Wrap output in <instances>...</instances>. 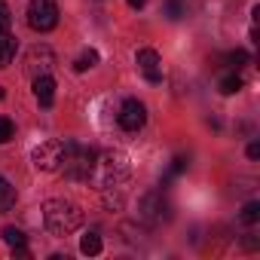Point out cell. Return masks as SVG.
Returning a JSON list of instances; mask_svg holds the SVG:
<instances>
[{
  "instance_id": "6da1fadb",
  "label": "cell",
  "mask_w": 260,
  "mask_h": 260,
  "mask_svg": "<svg viewBox=\"0 0 260 260\" xmlns=\"http://www.w3.org/2000/svg\"><path fill=\"white\" fill-rule=\"evenodd\" d=\"M43 223L52 236H71L83 226V211L71 199H46L43 202Z\"/></svg>"
},
{
  "instance_id": "7a4b0ae2",
  "label": "cell",
  "mask_w": 260,
  "mask_h": 260,
  "mask_svg": "<svg viewBox=\"0 0 260 260\" xmlns=\"http://www.w3.org/2000/svg\"><path fill=\"white\" fill-rule=\"evenodd\" d=\"M125 178H128V159H125V153H119V150H107V153L95 156V166H92L89 181H92L98 190L122 187Z\"/></svg>"
},
{
  "instance_id": "3957f363",
  "label": "cell",
  "mask_w": 260,
  "mask_h": 260,
  "mask_svg": "<svg viewBox=\"0 0 260 260\" xmlns=\"http://www.w3.org/2000/svg\"><path fill=\"white\" fill-rule=\"evenodd\" d=\"M64 147H68V141H58V138L37 144L34 153H31L34 169H37V172H58L61 162H64Z\"/></svg>"
},
{
  "instance_id": "277c9868",
  "label": "cell",
  "mask_w": 260,
  "mask_h": 260,
  "mask_svg": "<svg viewBox=\"0 0 260 260\" xmlns=\"http://www.w3.org/2000/svg\"><path fill=\"white\" fill-rule=\"evenodd\" d=\"M138 217H141V220H147V223H153V226L172 217V205H169V199L162 196V190H150V193H144V196H141Z\"/></svg>"
},
{
  "instance_id": "5b68a950",
  "label": "cell",
  "mask_w": 260,
  "mask_h": 260,
  "mask_svg": "<svg viewBox=\"0 0 260 260\" xmlns=\"http://www.w3.org/2000/svg\"><path fill=\"white\" fill-rule=\"evenodd\" d=\"M28 25L40 34L52 31L58 25V7L55 0H31L28 4Z\"/></svg>"
},
{
  "instance_id": "8992f818",
  "label": "cell",
  "mask_w": 260,
  "mask_h": 260,
  "mask_svg": "<svg viewBox=\"0 0 260 260\" xmlns=\"http://www.w3.org/2000/svg\"><path fill=\"white\" fill-rule=\"evenodd\" d=\"M116 122H119V128H125V132H141L144 122H147V107H144V101L125 98L122 107H119V113H116Z\"/></svg>"
},
{
  "instance_id": "52a82bcc",
  "label": "cell",
  "mask_w": 260,
  "mask_h": 260,
  "mask_svg": "<svg viewBox=\"0 0 260 260\" xmlns=\"http://www.w3.org/2000/svg\"><path fill=\"white\" fill-rule=\"evenodd\" d=\"M55 64V52L49 46H34L28 55H25V71L31 77H40V74H49Z\"/></svg>"
},
{
  "instance_id": "ba28073f",
  "label": "cell",
  "mask_w": 260,
  "mask_h": 260,
  "mask_svg": "<svg viewBox=\"0 0 260 260\" xmlns=\"http://www.w3.org/2000/svg\"><path fill=\"white\" fill-rule=\"evenodd\" d=\"M34 98L40 101V107H52L55 104V80L49 74L34 77Z\"/></svg>"
},
{
  "instance_id": "9c48e42d",
  "label": "cell",
  "mask_w": 260,
  "mask_h": 260,
  "mask_svg": "<svg viewBox=\"0 0 260 260\" xmlns=\"http://www.w3.org/2000/svg\"><path fill=\"white\" fill-rule=\"evenodd\" d=\"M16 55V37L10 31H0V68H7Z\"/></svg>"
},
{
  "instance_id": "30bf717a",
  "label": "cell",
  "mask_w": 260,
  "mask_h": 260,
  "mask_svg": "<svg viewBox=\"0 0 260 260\" xmlns=\"http://www.w3.org/2000/svg\"><path fill=\"white\" fill-rule=\"evenodd\" d=\"M135 61H138V68H141V71H159V64H162V58H159V52H156V49H138Z\"/></svg>"
},
{
  "instance_id": "8fae6325",
  "label": "cell",
  "mask_w": 260,
  "mask_h": 260,
  "mask_svg": "<svg viewBox=\"0 0 260 260\" xmlns=\"http://www.w3.org/2000/svg\"><path fill=\"white\" fill-rule=\"evenodd\" d=\"M13 205H16V187H13L4 175H0V214L10 211Z\"/></svg>"
},
{
  "instance_id": "7c38bea8",
  "label": "cell",
  "mask_w": 260,
  "mask_h": 260,
  "mask_svg": "<svg viewBox=\"0 0 260 260\" xmlns=\"http://www.w3.org/2000/svg\"><path fill=\"white\" fill-rule=\"evenodd\" d=\"M0 236H4V242H7L10 248H19V245L28 242V236H25L19 226H4V230H0Z\"/></svg>"
},
{
  "instance_id": "4fadbf2b",
  "label": "cell",
  "mask_w": 260,
  "mask_h": 260,
  "mask_svg": "<svg viewBox=\"0 0 260 260\" xmlns=\"http://www.w3.org/2000/svg\"><path fill=\"white\" fill-rule=\"evenodd\" d=\"M80 251L89 254V257H92V254H101V236H98V233H86V236L80 239Z\"/></svg>"
},
{
  "instance_id": "5bb4252c",
  "label": "cell",
  "mask_w": 260,
  "mask_h": 260,
  "mask_svg": "<svg viewBox=\"0 0 260 260\" xmlns=\"http://www.w3.org/2000/svg\"><path fill=\"white\" fill-rule=\"evenodd\" d=\"M239 220H242L245 226H254V223L260 220V202H248V205L242 208V214H239Z\"/></svg>"
},
{
  "instance_id": "9a60e30c",
  "label": "cell",
  "mask_w": 260,
  "mask_h": 260,
  "mask_svg": "<svg viewBox=\"0 0 260 260\" xmlns=\"http://www.w3.org/2000/svg\"><path fill=\"white\" fill-rule=\"evenodd\" d=\"M98 58H101V55H98L95 49H86V52H83V55H80V58L74 61V68H77V71L83 74V71H89V68H95V64H98Z\"/></svg>"
},
{
  "instance_id": "2e32d148",
  "label": "cell",
  "mask_w": 260,
  "mask_h": 260,
  "mask_svg": "<svg viewBox=\"0 0 260 260\" xmlns=\"http://www.w3.org/2000/svg\"><path fill=\"white\" fill-rule=\"evenodd\" d=\"M242 86H245V83H242V77H239V74H230V77H223V80H220V92H223V95H236Z\"/></svg>"
},
{
  "instance_id": "e0dca14e",
  "label": "cell",
  "mask_w": 260,
  "mask_h": 260,
  "mask_svg": "<svg viewBox=\"0 0 260 260\" xmlns=\"http://www.w3.org/2000/svg\"><path fill=\"white\" fill-rule=\"evenodd\" d=\"M13 138H16L13 119H10V116H0V144H7V141H13Z\"/></svg>"
},
{
  "instance_id": "ac0fdd59",
  "label": "cell",
  "mask_w": 260,
  "mask_h": 260,
  "mask_svg": "<svg viewBox=\"0 0 260 260\" xmlns=\"http://www.w3.org/2000/svg\"><path fill=\"white\" fill-rule=\"evenodd\" d=\"M166 16L169 19H181L184 16V4L181 0H166Z\"/></svg>"
},
{
  "instance_id": "d6986e66",
  "label": "cell",
  "mask_w": 260,
  "mask_h": 260,
  "mask_svg": "<svg viewBox=\"0 0 260 260\" xmlns=\"http://www.w3.org/2000/svg\"><path fill=\"white\" fill-rule=\"evenodd\" d=\"M10 25H13V13L4 0H0V31H10Z\"/></svg>"
},
{
  "instance_id": "ffe728a7",
  "label": "cell",
  "mask_w": 260,
  "mask_h": 260,
  "mask_svg": "<svg viewBox=\"0 0 260 260\" xmlns=\"http://www.w3.org/2000/svg\"><path fill=\"white\" fill-rule=\"evenodd\" d=\"M230 64H236V68L248 64V52H245V49H236V52H230Z\"/></svg>"
},
{
  "instance_id": "44dd1931",
  "label": "cell",
  "mask_w": 260,
  "mask_h": 260,
  "mask_svg": "<svg viewBox=\"0 0 260 260\" xmlns=\"http://www.w3.org/2000/svg\"><path fill=\"white\" fill-rule=\"evenodd\" d=\"M181 172H187V159L184 156H175L172 159V175H181Z\"/></svg>"
},
{
  "instance_id": "7402d4cb",
  "label": "cell",
  "mask_w": 260,
  "mask_h": 260,
  "mask_svg": "<svg viewBox=\"0 0 260 260\" xmlns=\"http://www.w3.org/2000/svg\"><path fill=\"white\" fill-rule=\"evenodd\" d=\"M144 77H147V83H162V71H144Z\"/></svg>"
},
{
  "instance_id": "603a6c76",
  "label": "cell",
  "mask_w": 260,
  "mask_h": 260,
  "mask_svg": "<svg viewBox=\"0 0 260 260\" xmlns=\"http://www.w3.org/2000/svg\"><path fill=\"white\" fill-rule=\"evenodd\" d=\"M248 159H260V144H257V141L248 144Z\"/></svg>"
},
{
  "instance_id": "cb8c5ba5",
  "label": "cell",
  "mask_w": 260,
  "mask_h": 260,
  "mask_svg": "<svg viewBox=\"0 0 260 260\" xmlns=\"http://www.w3.org/2000/svg\"><path fill=\"white\" fill-rule=\"evenodd\" d=\"M245 248H248V251H257V236H248V239H245Z\"/></svg>"
},
{
  "instance_id": "d4e9b609",
  "label": "cell",
  "mask_w": 260,
  "mask_h": 260,
  "mask_svg": "<svg viewBox=\"0 0 260 260\" xmlns=\"http://www.w3.org/2000/svg\"><path fill=\"white\" fill-rule=\"evenodd\" d=\"M144 4H147V0H128V7H132V10H141Z\"/></svg>"
},
{
  "instance_id": "484cf974",
  "label": "cell",
  "mask_w": 260,
  "mask_h": 260,
  "mask_svg": "<svg viewBox=\"0 0 260 260\" xmlns=\"http://www.w3.org/2000/svg\"><path fill=\"white\" fill-rule=\"evenodd\" d=\"M0 98H7V92H4V86H0Z\"/></svg>"
}]
</instances>
